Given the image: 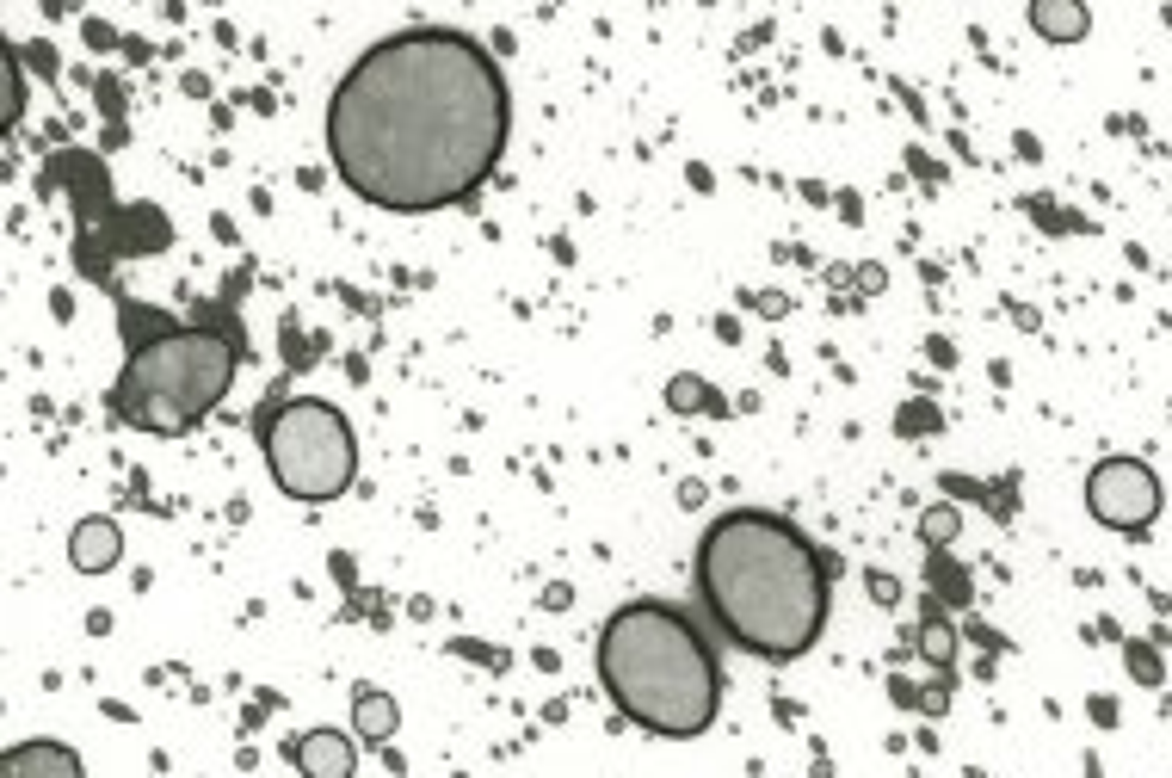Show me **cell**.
Wrapping results in <instances>:
<instances>
[{"label": "cell", "mask_w": 1172, "mask_h": 778, "mask_svg": "<svg viewBox=\"0 0 1172 778\" xmlns=\"http://www.w3.org/2000/svg\"><path fill=\"white\" fill-rule=\"evenodd\" d=\"M290 766H297L303 778H352L358 772V735L346 729H303L297 741H290Z\"/></svg>", "instance_id": "cell-7"}, {"label": "cell", "mask_w": 1172, "mask_h": 778, "mask_svg": "<svg viewBox=\"0 0 1172 778\" xmlns=\"http://www.w3.org/2000/svg\"><path fill=\"white\" fill-rule=\"evenodd\" d=\"M395 729H401V704L389 692H377V686H358L352 692V735L371 741V748H383V741H395Z\"/></svg>", "instance_id": "cell-12"}, {"label": "cell", "mask_w": 1172, "mask_h": 778, "mask_svg": "<svg viewBox=\"0 0 1172 778\" xmlns=\"http://www.w3.org/2000/svg\"><path fill=\"white\" fill-rule=\"evenodd\" d=\"M926 593L938 599L944 612H969L975 606V581H969V569L950 550H926Z\"/></svg>", "instance_id": "cell-13"}, {"label": "cell", "mask_w": 1172, "mask_h": 778, "mask_svg": "<svg viewBox=\"0 0 1172 778\" xmlns=\"http://www.w3.org/2000/svg\"><path fill=\"white\" fill-rule=\"evenodd\" d=\"M1086 778H1105V772H1098V754H1086Z\"/></svg>", "instance_id": "cell-23"}, {"label": "cell", "mask_w": 1172, "mask_h": 778, "mask_svg": "<svg viewBox=\"0 0 1172 778\" xmlns=\"http://www.w3.org/2000/svg\"><path fill=\"white\" fill-rule=\"evenodd\" d=\"M1024 25H1031L1043 44L1068 50V44H1080L1092 31V13L1080 7V0H1031V7H1024Z\"/></svg>", "instance_id": "cell-10"}, {"label": "cell", "mask_w": 1172, "mask_h": 778, "mask_svg": "<svg viewBox=\"0 0 1172 778\" xmlns=\"http://www.w3.org/2000/svg\"><path fill=\"white\" fill-rule=\"evenodd\" d=\"M969 643H981L987 655H1006V649H1012V643H1006V636H1000L994 624H981V618H969Z\"/></svg>", "instance_id": "cell-20"}, {"label": "cell", "mask_w": 1172, "mask_h": 778, "mask_svg": "<svg viewBox=\"0 0 1172 778\" xmlns=\"http://www.w3.org/2000/svg\"><path fill=\"white\" fill-rule=\"evenodd\" d=\"M722 636L679 599L642 593L599 624V686L611 711L661 741H698L722 717Z\"/></svg>", "instance_id": "cell-3"}, {"label": "cell", "mask_w": 1172, "mask_h": 778, "mask_svg": "<svg viewBox=\"0 0 1172 778\" xmlns=\"http://www.w3.org/2000/svg\"><path fill=\"white\" fill-rule=\"evenodd\" d=\"M1086 717H1092L1098 729H1117V717H1123V711H1117V698H1111V692H1092V698H1086Z\"/></svg>", "instance_id": "cell-19"}, {"label": "cell", "mask_w": 1172, "mask_h": 778, "mask_svg": "<svg viewBox=\"0 0 1172 778\" xmlns=\"http://www.w3.org/2000/svg\"><path fill=\"white\" fill-rule=\"evenodd\" d=\"M691 581L722 643L772 667L809 655L833 612V556L772 507L716 513L698 538Z\"/></svg>", "instance_id": "cell-2"}, {"label": "cell", "mask_w": 1172, "mask_h": 778, "mask_svg": "<svg viewBox=\"0 0 1172 778\" xmlns=\"http://www.w3.org/2000/svg\"><path fill=\"white\" fill-rule=\"evenodd\" d=\"M124 315V365L112 377V420L155 439H186L192 427L223 408L235 371L247 359L241 322H179L161 309H136L118 297Z\"/></svg>", "instance_id": "cell-4"}, {"label": "cell", "mask_w": 1172, "mask_h": 778, "mask_svg": "<svg viewBox=\"0 0 1172 778\" xmlns=\"http://www.w3.org/2000/svg\"><path fill=\"white\" fill-rule=\"evenodd\" d=\"M1166 507V488L1154 476V464H1142V457H1098V464L1086 470V513L1105 525V532H1123V538H1148L1154 519Z\"/></svg>", "instance_id": "cell-6"}, {"label": "cell", "mask_w": 1172, "mask_h": 778, "mask_svg": "<svg viewBox=\"0 0 1172 778\" xmlns=\"http://www.w3.org/2000/svg\"><path fill=\"white\" fill-rule=\"evenodd\" d=\"M334 180L389 217L475 198L506 155L512 93L494 50L463 25H401L364 44L327 93Z\"/></svg>", "instance_id": "cell-1"}, {"label": "cell", "mask_w": 1172, "mask_h": 778, "mask_svg": "<svg viewBox=\"0 0 1172 778\" xmlns=\"http://www.w3.org/2000/svg\"><path fill=\"white\" fill-rule=\"evenodd\" d=\"M969 778H987V772H975V766H969Z\"/></svg>", "instance_id": "cell-24"}, {"label": "cell", "mask_w": 1172, "mask_h": 778, "mask_svg": "<svg viewBox=\"0 0 1172 778\" xmlns=\"http://www.w3.org/2000/svg\"><path fill=\"white\" fill-rule=\"evenodd\" d=\"M1123 667H1129V680L1135 686H1148V692H1160L1166 686V661H1160V643H1142V636H1123Z\"/></svg>", "instance_id": "cell-14"}, {"label": "cell", "mask_w": 1172, "mask_h": 778, "mask_svg": "<svg viewBox=\"0 0 1172 778\" xmlns=\"http://www.w3.org/2000/svg\"><path fill=\"white\" fill-rule=\"evenodd\" d=\"M957 532H963V513L950 507V501H938V507L920 513V544L926 550H950V544H957Z\"/></svg>", "instance_id": "cell-15"}, {"label": "cell", "mask_w": 1172, "mask_h": 778, "mask_svg": "<svg viewBox=\"0 0 1172 778\" xmlns=\"http://www.w3.org/2000/svg\"><path fill=\"white\" fill-rule=\"evenodd\" d=\"M0 778H87V766L68 741L31 735V741H13V748L0 754Z\"/></svg>", "instance_id": "cell-8"}, {"label": "cell", "mask_w": 1172, "mask_h": 778, "mask_svg": "<svg viewBox=\"0 0 1172 778\" xmlns=\"http://www.w3.org/2000/svg\"><path fill=\"white\" fill-rule=\"evenodd\" d=\"M667 402H673L679 414H698V408L722 414V402L710 396V383H704V377H673V383H667Z\"/></svg>", "instance_id": "cell-16"}, {"label": "cell", "mask_w": 1172, "mask_h": 778, "mask_svg": "<svg viewBox=\"0 0 1172 778\" xmlns=\"http://www.w3.org/2000/svg\"><path fill=\"white\" fill-rule=\"evenodd\" d=\"M266 476L303 507H327L358 482V433L327 396H278L253 414Z\"/></svg>", "instance_id": "cell-5"}, {"label": "cell", "mask_w": 1172, "mask_h": 778, "mask_svg": "<svg viewBox=\"0 0 1172 778\" xmlns=\"http://www.w3.org/2000/svg\"><path fill=\"white\" fill-rule=\"evenodd\" d=\"M25 118V68H19V50H7V130Z\"/></svg>", "instance_id": "cell-18"}, {"label": "cell", "mask_w": 1172, "mask_h": 778, "mask_svg": "<svg viewBox=\"0 0 1172 778\" xmlns=\"http://www.w3.org/2000/svg\"><path fill=\"white\" fill-rule=\"evenodd\" d=\"M895 433H901V439H920V433H944V414H938V402H907V408L895 414Z\"/></svg>", "instance_id": "cell-17"}, {"label": "cell", "mask_w": 1172, "mask_h": 778, "mask_svg": "<svg viewBox=\"0 0 1172 778\" xmlns=\"http://www.w3.org/2000/svg\"><path fill=\"white\" fill-rule=\"evenodd\" d=\"M864 587H870V599H876V606H895V599H901L895 575H883V569H870V575H864Z\"/></svg>", "instance_id": "cell-21"}, {"label": "cell", "mask_w": 1172, "mask_h": 778, "mask_svg": "<svg viewBox=\"0 0 1172 778\" xmlns=\"http://www.w3.org/2000/svg\"><path fill=\"white\" fill-rule=\"evenodd\" d=\"M926 352H932V359H938V365H957V346H950L944 334H932V340H926Z\"/></svg>", "instance_id": "cell-22"}, {"label": "cell", "mask_w": 1172, "mask_h": 778, "mask_svg": "<svg viewBox=\"0 0 1172 778\" xmlns=\"http://www.w3.org/2000/svg\"><path fill=\"white\" fill-rule=\"evenodd\" d=\"M913 649H920V661L932 667V674H950V667H957V624H950V612L938 606L932 593L920 599V624H913Z\"/></svg>", "instance_id": "cell-11"}, {"label": "cell", "mask_w": 1172, "mask_h": 778, "mask_svg": "<svg viewBox=\"0 0 1172 778\" xmlns=\"http://www.w3.org/2000/svg\"><path fill=\"white\" fill-rule=\"evenodd\" d=\"M118 556H124V532H118V519L93 513V519H81L75 532H68V562H75L81 575H105V569H118Z\"/></svg>", "instance_id": "cell-9"}]
</instances>
